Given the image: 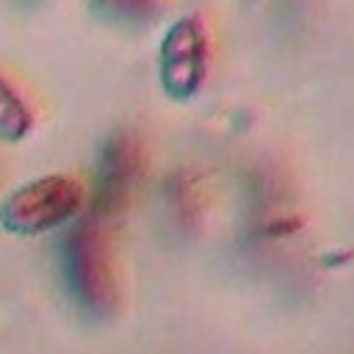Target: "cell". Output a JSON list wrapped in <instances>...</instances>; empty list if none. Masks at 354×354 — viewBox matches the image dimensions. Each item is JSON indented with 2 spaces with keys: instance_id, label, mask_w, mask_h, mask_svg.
<instances>
[{
  "instance_id": "obj_6",
  "label": "cell",
  "mask_w": 354,
  "mask_h": 354,
  "mask_svg": "<svg viewBox=\"0 0 354 354\" xmlns=\"http://www.w3.org/2000/svg\"><path fill=\"white\" fill-rule=\"evenodd\" d=\"M33 127V113L17 88L0 75V141H22Z\"/></svg>"
},
{
  "instance_id": "obj_2",
  "label": "cell",
  "mask_w": 354,
  "mask_h": 354,
  "mask_svg": "<svg viewBox=\"0 0 354 354\" xmlns=\"http://www.w3.org/2000/svg\"><path fill=\"white\" fill-rule=\"evenodd\" d=\"M83 207V185L64 174H47L11 191L0 205V224L17 235H39L72 221Z\"/></svg>"
},
{
  "instance_id": "obj_3",
  "label": "cell",
  "mask_w": 354,
  "mask_h": 354,
  "mask_svg": "<svg viewBox=\"0 0 354 354\" xmlns=\"http://www.w3.org/2000/svg\"><path fill=\"white\" fill-rule=\"evenodd\" d=\"M207 30L196 14L171 22L158 50V77L171 100H191L207 77Z\"/></svg>"
},
{
  "instance_id": "obj_7",
  "label": "cell",
  "mask_w": 354,
  "mask_h": 354,
  "mask_svg": "<svg viewBox=\"0 0 354 354\" xmlns=\"http://www.w3.org/2000/svg\"><path fill=\"white\" fill-rule=\"evenodd\" d=\"M17 3H19L22 8H36V6L41 3V0H17Z\"/></svg>"
},
{
  "instance_id": "obj_1",
  "label": "cell",
  "mask_w": 354,
  "mask_h": 354,
  "mask_svg": "<svg viewBox=\"0 0 354 354\" xmlns=\"http://www.w3.org/2000/svg\"><path fill=\"white\" fill-rule=\"evenodd\" d=\"M61 274L66 290L86 315L105 321L119 310L122 301L119 271H116L108 227L102 218L88 216L64 235Z\"/></svg>"
},
{
  "instance_id": "obj_5",
  "label": "cell",
  "mask_w": 354,
  "mask_h": 354,
  "mask_svg": "<svg viewBox=\"0 0 354 354\" xmlns=\"http://www.w3.org/2000/svg\"><path fill=\"white\" fill-rule=\"evenodd\" d=\"M88 14L111 28L144 30L160 17V0H86Z\"/></svg>"
},
{
  "instance_id": "obj_4",
  "label": "cell",
  "mask_w": 354,
  "mask_h": 354,
  "mask_svg": "<svg viewBox=\"0 0 354 354\" xmlns=\"http://www.w3.org/2000/svg\"><path fill=\"white\" fill-rule=\"evenodd\" d=\"M141 171V149L138 141L127 133H113L97 163V191H94V213L97 218L108 221L116 216L136 185V177Z\"/></svg>"
}]
</instances>
